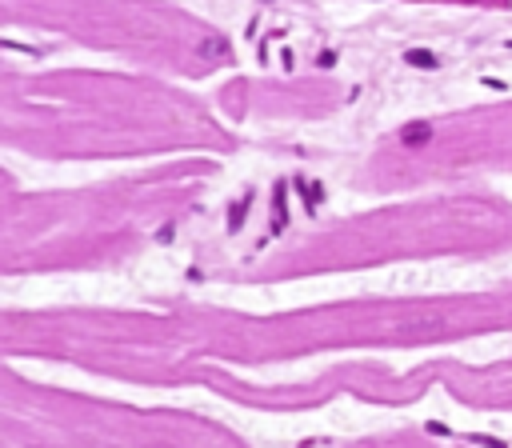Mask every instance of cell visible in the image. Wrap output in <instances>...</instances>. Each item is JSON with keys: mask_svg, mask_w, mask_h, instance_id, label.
Here are the masks:
<instances>
[{"mask_svg": "<svg viewBox=\"0 0 512 448\" xmlns=\"http://www.w3.org/2000/svg\"><path fill=\"white\" fill-rule=\"evenodd\" d=\"M196 56H204V61H224V56H229V44H224L221 36H209V41L196 44Z\"/></svg>", "mask_w": 512, "mask_h": 448, "instance_id": "obj_1", "label": "cell"}, {"mask_svg": "<svg viewBox=\"0 0 512 448\" xmlns=\"http://www.w3.org/2000/svg\"><path fill=\"white\" fill-rule=\"evenodd\" d=\"M404 61H408V64H421V68H436V56H432V52H424V49H412Z\"/></svg>", "mask_w": 512, "mask_h": 448, "instance_id": "obj_3", "label": "cell"}, {"mask_svg": "<svg viewBox=\"0 0 512 448\" xmlns=\"http://www.w3.org/2000/svg\"><path fill=\"white\" fill-rule=\"evenodd\" d=\"M428 136H432L428 124H408V128L401 133V141H404V144H428Z\"/></svg>", "mask_w": 512, "mask_h": 448, "instance_id": "obj_2", "label": "cell"}]
</instances>
